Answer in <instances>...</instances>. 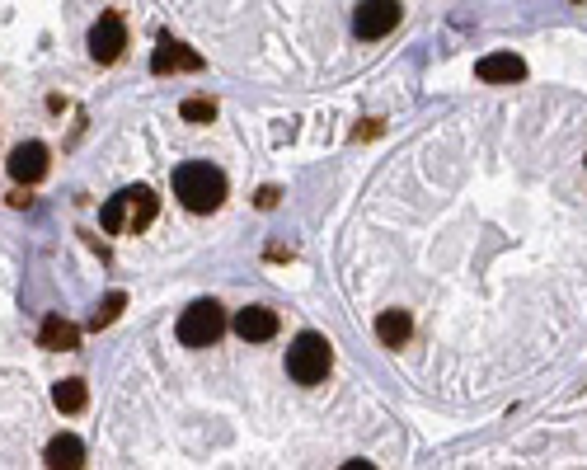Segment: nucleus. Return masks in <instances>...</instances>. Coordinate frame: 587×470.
I'll list each match as a JSON object with an SVG mask.
<instances>
[{
	"label": "nucleus",
	"instance_id": "obj_1",
	"mask_svg": "<svg viewBox=\"0 0 587 470\" xmlns=\"http://www.w3.org/2000/svg\"><path fill=\"white\" fill-rule=\"evenodd\" d=\"M174 198L188 207V212H217L226 203V174L207 160H188L174 170Z\"/></svg>",
	"mask_w": 587,
	"mask_h": 470
},
{
	"label": "nucleus",
	"instance_id": "obj_2",
	"mask_svg": "<svg viewBox=\"0 0 587 470\" xmlns=\"http://www.w3.org/2000/svg\"><path fill=\"white\" fill-rule=\"evenodd\" d=\"M329 362H334V348H329L325 334H296L292 348H287V372H292V381H301V386H315V381H325L329 376Z\"/></svg>",
	"mask_w": 587,
	"mask_h": 470
},
{
	"label": "nucleus",
	"instance_id": "obj_3",
	"mask_svg": "<svg viewBox=\"0 0 587 470\" xmlns=\"http://www.w3.org/2000/svg\"><path fill=\"white\" fill-rule=\"evenodd\" d=\"M221 329H226V311H221L217 301H193V306L179 315V344L207 348L221 339Z\"/></svg>",
	"mask_w": 587,
	"mask_h": 470
},
{
	"label": "nucleus",
	"instance_id": "obj_4",
	"mask_svg": "<svg viewBox=\"0 0 587 470\" xmlns=\"http://www.w3.org/2000/svg\"><path fill=\"white\" fill-rule=\"evenodd\" d=\"M127 47V24L118 15H99V24L90 29V57L94 62H118Z\"/></svg>",
	"mask_w": 587,
	"mask_h": 470
},
{
	"label": "nucleus",
	"instance_id": "obj_5",
	"mask_svg": "<svg viewBox=\"0 0 587 470\" xmlns=\"http://www.w3.org/2000/svg\"><path fill=\"white\" fill-rule=\"evenodd\" d=\"M400 5L395 0H376V5H357L353 10V29L357 38H386L395 24H400Z\"/></svg>",
	"mask_w": 587,
	"mask_h": 470
},
{
	"label": "nucleus",
	"instance_id": "obj_6",
	"mask_svg": "<svg viewBox=\"0 0 587 470\" xmlns=\"http://www.w3.org/2000/svg\"><path fill=\"white\" fill-rule=\"evenodd\" d=\"M43 174H47V146L43 141H24V146L10 151V179H15V184H38Z\"/></svg>",
	"mask_w": 587,
	"mask_h": 470
},
{
	"label": "nucleus",
	"instance_id": "obj_7",
	"mask_svg": "<svg viewBox=\"0 0 587 470\" xmlns=\"http://www.w3.org/2000/svg\"><path fill=\"white\" fill-rule=\"evenodd\" d=\"M235 334L245 344H268L278 334V315L268 311V306H245V311L235 315Z\"/></svg>",
	"mask_w": 587,
	"mask_h": 470
},
{
	"label": "nucleus",
	"instance_id": "obj_8",
	"mask_svg": "<svg viewBox=\"0 0 587 470\" xmlns=\"http://www.w3.org/2000/svg\"><path fill=\"white\" fill-rule=\"evenodd\" d=\"M475 76L489 80V85H512V80L526 76V62L522 57H512V52H489V57H479Z\"/></svg>",
	"mask_w": 587,
	"mask_h": 470
},
{
	"label": "nucleus",
	"instance_id": "obj_9",
	"mask_svg": "<svg viewBox=\"0 0 587 470\" xmlns=\"http://www.w3.org/2000/svg\"><path fill=\"white\" fill-rule=\"evenodd\" d=\"M85 466V447L76 433H57L47 442V470H80Z\"/></svg>",
	"mask_w": 587,
	"mask_h": 470
},
{
	"label": "nucleus",
	"instance_id": "obj_10",
	"mask_svg": "<svg viewBox=\"0 0 587 470\" xmlns=\"http://www.w3.org/2000/svg\"><path fill=\"white\" fill-rule=\"evenodd\" d=\"M123 198H127V231H146L155 221V193L146 184H137L123 188Z\"/></svg>",
	"mask_w": 587,
	"mask_h": 470
},
{
	"label": "nucleus",
	"instance_id": "obj_11",
	"mask_svg": "<svg viewBox=\"0 0 587 470\" xmlns=\"http://www.w3.org/2000/svg\"><path fill=\"white\" fill-rule=\"evenodd\" d=\"M409 329L414 325H409V315L404 311H381L376 315V339H381L386 348H400L404 339H409Z\"/></svg>",
	"mask_w": 587,
	"mask_h": 470
},
{
	"label": "nucleus",
	"instance_id": "obj_12",
	"mask_svg": "<svg viewBox=\"0 0 587 470\" xmlns=\"http://www.w3.org/2000/svg\"><path fill=\"white\" fill-rule=\"evenodd\" d=\"M85 400H90V395H85V381H76V376H66V381L52 386V405L62 409V414H80Z\"/></svg>",
	"mask_w": 587,
	"mask_h": 470
},
{
	"label": "nucleus",
	"instance_id": "obj_13",
	"mask_svg": "<svg viewBox=\"0 0 587 470\" xmlns=\"http://www.w3.org/2000/svg\"><path fill=\"white\" fill-rule=\"evenodd\" d=\"M76 339H80V329L66 325L62 315H47L43 320V344L47 348H76Z\"/></svg>",
	"mask_w": 587,
	"mask_h": 470
},
{
	"label": "nucleus",
	"instance_id": "obj_14",
	"mask_svg": "<svg viewBox=\"0 0 587 470\" xmlns=\"http://www.w3.org/2000/svg\"><path fill=\"white\" fill-rule=\"evenodd\" d=\"M151 66H155V71H170V66H188V71H198L202 57H198V52H188V47H170V43H165L160 52H155Z\"/></svg>",
	"mask_w": 587,
	"mask_h": 470
},
{
	"label": "nucleus",
	"instance_id": "obj_15",
	"mask_svg": "<svg viewBox=\"0 0 587 470\" xmlns=\"http://www.w3.org/2000/svg\"><path fill=\"white\" fill-rule=\"evenodd\" d=\"M123 306H127V297H123V292H109V297L99 301V311L90 315V325H94V329L113 325V320H118V311H123Z\"/></svg>",
	"mask_w": 587,
	"mask_h": 470
},
{
	"label": "nucleus",
	"instance_id": "obj_16",
	"mask_svg": "<svg viewBox=\"0 0 587 470\" xmlns=\"http://www.w3.org/2000/svg\"><path fill=\"white\" fill-rule=\"evenodd\" d=\"M99 221H104V231H127V198L118 193V198H109L104 203V212H99Z\"/></svg>",
	"mask_w": 587,
	"mask_h": 470
},
{
	"label": "nucleus",
	"instance_id": "obj_17",
	"mask_svg": "<svg viewBox=\"0 0 587 470\" xmlns=\"http://www.w3.org/2000/svg\"><path fill=\"white\" fill-rule=\"evenodd\" d=\"M188 123H212L217 118V104L212 99H184V109H179Z\"/></svg>",
	"mask_w": 587,
	"mask_h": 470
},
{
	"label": "nucleus",
	"instance_id": "obj_18",
	"mask_svg": "<svg viewBox=\"0 0 587 470\" xmlns=\"http://www.w3.org/2000/svg\"><path fill=\"white\" fill-rule=\"evenodd\" d=\"M339 470H376L371 461H348V466H339Z\"/></svg>",
	"mask_w": 587,
	"mask_h": 470
}]
</instances>
